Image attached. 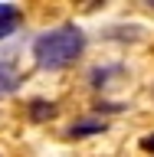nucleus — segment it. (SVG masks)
I'll return each mask as SVG.
<instances>
[{
	"mask_svg": "<svg viewBox=\"0 0 154 157\" xmlns=\"http://www.w3.org/2000/svg\"><path fill=\"white\" fill-rule=\"evenodd\" d=\"M85 49V33L79 26H59L49 29L33 43V56H36L39 69H66L72 66Z\"/></svg>",
	"mask_w": 154,
	"mask_h": 157,
	"instance_id": "f257e3e1",
	"label": "nucleus"
},
{
	"mask_svg": "<svg viewBox=\"0 0 154 157\" xmlns=\"http://www.w3.org/2000/svg\"><path fill=\"white\" fill-rule=\"evenodd\" d=\"M105 131V124L102 121H76V124L69 128V134L72 137H82V134H102Z\"/></svg>",
	"mask_w": 154,
	"mask_h": 157,
	"instance_id": "f03ea898",
	"label": "nucleus"
},
{
	"mask_svg": "<svg viewBox=\"0 0 154 157\" xmlns=\"http://www.w3.org/2000/svg\"><path fill=\"white\" fill-rule=\"evenodd\" d=\"M13 88H17V72L10 66H0V95H7Z\"/></svg>",
	"mask_w": 154,
	"mask_h": 157,
	"instance_id": "7ed1b4c3",
	"label": "nucleus"
},
{
	"mask_svg": "<svg viewBox=\"0 0 154 157\" xmlns=\"http://www.w3.org/2000/svg\"><path fill=\"white\" fill-rule=\"evenodd\" d=\"M56 111V105H46V101H33V118H46Z\"/></svg>",
	"mask_w": 154,
	"mask_h": 157,
	"instance_id": "20e7f679",
	"label": "nucleus"
},
{
	"mask_svg": "<svg viewBox=\"0 0 154 157\" xmlns=\"http://www.w3.org/2000/svg\"><path fill=\"white\" fill-rule=\"evenodd\" d=\"M20 13H17V7H13V3H0V23H3V20H17Z\"/></svg>",
	"mask_w": 154,
	"mask_h": 157,
	"instance_id": "39448f33",
	"label": "nucleus"
},
{
	"mask_svg": "<svg viewBox=\"0 0 154 157\" xmlns=\"http://www.w3.org/2000/svg\"><path fill=\"white\" fill-rule=\"evenodd\" d=\"M17 23H20V17H17V20H3V23H0V39H7L10 33L17 29Z\"/></svg>",
	"mask_w": 154,
	"mask_h": 157,
	"instance_id": "423d86ee",
	"label": "nucleus"
},
{
	"mask_svg": "<svg viewBox=\"0 0 154 157\" xmlns=\"http://www.w3.org/2000/svg\"><path fill=\"white\" fill-rule=\"evenodd\" d=\"M141 144H144V151H154V134H148L144 141H141Z\"/></svg>",
	"mask_w": 154,
	"mask_h": 157,
	"instance_id": "0eeeda50",
	"label": "nucleus"
},
{
	"mask_svg": "<svg viewBox=\"0 0 154 157\" xmlns=\"http://www.w3.org/2000/svg\"><path fill=\"white\" fill-rule=\"evenodd\" d=\"M148 7H154V0H151V3H148Z\"/></svg>",
	"mask_w": 154,
	"mask_h": 157,
	"instance_id": "6e6552de",
	"label": "nucleus"
}]
</instances>
